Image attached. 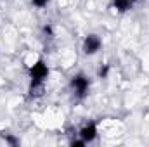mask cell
<instances>
[{"instance_id": "1", "label": "cell", "mask_w": 149, "mask_h": 147, "mask_svg": "<svg viewBox=\"0 0 149 147\" xmlns=\"http://www.w3.org/2000/svg\"><path fill=\"white\" fill-rule=\"evenodd\" d=\"M30 87H28V94L30 97H40L45 87V81L49 78V66L45 64L43 59H38L35 64L30 66Z\"/></svg>"}, {"instance_id": "2", "label": "cell", "mask_w": 149, "mask_h": 147, "mask_svg": "<svg viewBox=\"0 0 149 147\" xmlns=\"http://www.w3.org/2000/svg\"><path fill=\"white\" fill-rule=\"evenodd\" d=\"M70 88H71V92H73V95L76 99H85L87 95H88V92H90V80H88V76L83 73H76L71 76V80H70Z\"/></svg>"}, {"instance_id": "3", "label": "cell", "mask_w": 149, "mask_h": 147, "mask_svg": "<svg viewBox=\"0 0 149 147\" xmlns=\"http://www.w3.org/2000/svg\"><path fill=\"white\" fill-rule=\"evenodd\" d=\"M102 49V40L99 35L95 33H90L83 38V43H81V50L85 55H95L99 50Z\"/></svg>"}, {"instance_id": "4", "label": "cell", "mask_w": 149, "mask_h": 147, "mask_svg": "<svg viewBox=\"0 0 149 147\" xmlns=\"http://www.w3.org/2000/svg\"><path fill=\"white\" fill-rule=\"evenodd\" d=\"M85 144H92L95 139H97V135H99V128H97V123L95 121H87L80 130H78V133H76Z\"/></svg>"}, {"instance_id": "5", "label": "cell", "mask_w": 149, "mask_h": 147, "mask_svg": "<svg viewBox=\"0 0 149 147\" xmlns=\"http://www.w3.org/2000/svg\"><path fill=\"white\" fill-rule=\"evenodd\" d=\"M134 2L135 0H113V9L116 12L123 14V12H127V10H130L134 7Z\"/></svg>"}, {"instance_id": "6", "label": "cell", "mask_w": 149, "mask_h": 147, "mask_svg": "<svg viewBox=\"0 0 149 147\" xmlns=\"http://www.w3.org/2000/svg\"><path fill=\"white\" fill-rule=\"evenodd\" d=\"M2 137H3V140H5L7 144H10V146H19V139H16V137H12L10 133H7V135L3 133Z\"/></svg>"}, {"instance_id": "7", "label": "cell", "mask_w": 149, "mask_h": 147, "mask_svg": "<svg viewBox=\"0 0 149 147\" xmlns=\"http://www.w3.org/2000/svg\"><path fill=\"white\" fill-rule=\"evenodd\" d=\"M108 74H109V64H102L97 71V76L99 78H108Z\"/></svg>"}, {"instance_id": "8", "label": "cell", "mask_w": 149, "mask_h": 147, "mask_svg": "<svg viewBox=\"0 0 149 147\" xmlns=\"http://www.w3.org/2000/svg\"><path fill=\"white\" fill-rule=\"evenodd\" d=\"M49 2H50V0H31V3H33L37 9H43Z\"/></svg>"}, {"instance_id": "9", "label": "cell", "mask_w": 149, "mask_h": 147, "mask_svg": "<svg viewBox=\"0 0 149 147\" xmlns=\"http://www.w3.org/2000/svg\"><path fill=\"white\" fill-rule=\"evenodd\" d=\"M70 144H71L73 147H85V146H87V144H85V142H83L80 137H78V139H74V140H71Z\"/></svg>"}]
</instances>
